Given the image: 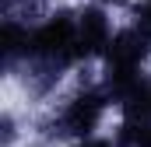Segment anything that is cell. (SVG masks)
<instances>
[{"instance_id":"obj_4","label":"cell","mask_w":151,"mask_h":147,"mask_svg":"<svg viewBox=\"0 0 151 147\" xmlns=\"http://www.w3.org/2000/svg\"><path fill=\"white\" fill-rule=\"evenodd\" d=\"M137 25H141V28H148V32H151V0H144V4L137 7Z\"/></svg>"},{"instance_id":"obj_3","label":"cell","mask_w":151,"mask_h":147,"mask_svg":"<svg viewBox=\"0 0 151 147\" xmlns=\"http://www.w3.org/2000/svg\"><path fill=\"white\" fill-rule=\"evenodd\" d=\"M119 105L127 109V116H134V119H151V81L141 77V84H137Z\"/></svg>"},{"instance_id":"obj_2","label":"cell","mask_w":151,"mask_h":147,"mask_svg":"<svg viewBox=\"0 0 151 147\" xmlns=\"http://www.w3.org/2000/svg\"><path fill=\"white\" fill-rule=\"evenodd\" d=\"M109 42H113V25H109L106 11L102 7H84L77 14V63L106 56Z\"/></svg>"},{"instance_id":"obj_5","label":"cell","mask_w":151,"mask_h":147,"mask_svg":"<svg viewBox=\"0 0 151 147\" xmlns=\"http://www.w3.org/2000/svg\"><path fill=\"white\" fill-rule=\"evenodd\" d=\"M77 147H116L113 140H106V137H95V133H91V137H81V144Z\"/></svg>"},{"instance_id":"obj_6","label":"cell","mask_w":151,"mask_h":147,"mask_svg":"<svg viewBox=\"0 0 151 147\" xmlns=\"http://www.w3.org/2000/svg\"><path fill=\"white\" fill-rule=\"evenodd\" d=\"M11 137H14V123H11V116H4V137H0V144L7 147V144H11Z\"/></svg>"},{"instance_id":"obj_7","label":"cell","mask_w":151,"mask_h":147,"mask_svg":"<svg viewBox=\"0 0 151 147\" xmlns=\"http://www.w3.org/2000/svg\"><path fill=\"white\" fill-rule=\"evenodd\" d=\"M109 4H123V0H109Z\"/></svg>"},{"instance_id":"obj_1","label":"cell","mask_w":151,"mask_h":147,"mask_svg":"<svg viewBox=\"0 0 151 147\" xmlns=\"http://www.w3.org/2000/svg\"><path fill=\"white\" fill-rule=\"evenodd\" d=\"M113 98H109V91H99V88H84V91H77L74 98H67L60 112L46 123V133L49 137H91L95 133V126L102 123V116H106V105H109Z\"/></svg>"}]
</instances>
